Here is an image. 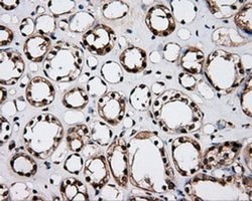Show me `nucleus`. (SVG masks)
I'll list each match as a JSON object with an SVG mask.
<instances>
[{
    "label": "nucleus",
    "mask_w": 252,
    "mask_h": 201,
    "mask_svg": "<svg viewBox=\"0 0 252 201\" xmlns=\"http://www.w3.org/2000/svg\"><path fill=\"white\" fill-rule=\"evenodd\" d=\"M64 169L71 174L79 175L84 169L83 158L78 153H73L69 155L65 160Z\"/></svg>",
    "instance_id": "34"
},
{
    "label": "nucleus",
    "mask_w": 252,
    "mask_h": 201,
    "mask_svg": "<svg viewBox=\"0 0 252 201\" xmlns=\"http://www.w3.org/2000/svg\"><path fill=\"white\" fill-rule=\"evenodd\" d=\"M119 62L125 72L129 74H139L148 66V55L142 49L132 46L121 52Z\"/></svg>",
    "instance_id": "16"
},
{
    "label": "nucleus",
    "mask_w": 252,
    "mask_h": 201,
    "mask_svg": "<svg viewBox=\"0 0 252 201\" xmlns=\"http://www.w3.org/2000/svg\"><path fill=\"white\" fill-rule=\"evenodd\" d=\"M172 158L177 171L186 177L198 173L204 165L202 148L199 142L189 136H181L174 140Z\"/></svg>",
    "instance_id": "6"
},
{
    "label": "nucleus",
    "mask_w": 252,
    "mask_h": 201,
    "mask_svg": "<svg viewBox=\"0 0 252 201\" xmlns=\"http://www.w3.org/2000/svg\"><path fill=\"white\" fill-rule=\"evenodd\" d=\"M91 140L100 146H107L112 141V131L106 125V123L95 121L90 128Z\"/></svg>",
    "instance_id": "27"
},
{
    "label": "nucleus",
    "mask_w": 252,
    "mask_h": 201,
    "mask_svg": "<svg viewBox=\"0 0 252 201\" xmlns=\"http://www.w3.org/2000/svg\"><path fill=\"white\" fill-rule=\"evenodd\" d=\"M173 15L181 25H189L197 16V6L192 1H171Z\"/></svg>",
    "instance_id": "22"
},
{
    "label": "nucleus",
    "mask_w": 252,
    "mask_h": 201,
    "mask_svg": "<svg viewBox=\"0 0 252 201\" xmlns=\"http://www.w3.org/2000/svg\"><path fill=\"white\" fill-rule=\"evenodd\" d=\"M91 141L90 129L85 124H78L71 127L67 132V144L74 153L81 152Z\"/></svg>",
    "instance_id": "19"
},
{
    "label": "nucleus",
    "mask_w": 252,
    "mask_h": 201,
    "mask_svg": "<svg viewBox=\"0 0 252 201\" xmlns=\"http://www.w3.org/2000/svg\"><path fill=\"white\" fill-rule=\"evenodd\" d=\"M52 45V40L48 35L35 33L27 38L24 52L32 63H41L46 59Z\"/></svg>",
    "instance_id": "15"
},
{
    "label": "nucleus",
    "mask_w": 252,
    "mask_h": 201,
    "mask_svg": "<svg viewBox=\"0 0 252 201\" xmlns=\"http://www.w3.org/2000/svg\"><path fill=\"white\" fill-rule=\"evenodd\" d=\"M14 34L10 28L1 25H0V47H6L12 43Z\"/></svg>",
    "instance_id": "39"
},
{
    "label": "nucleus",
    "mask_w": 252,
    "mask_h": 201,
    "mask_svg": "<svg viewBox=\"0 0 252 201\" xmlns=\"http://www.w3.org/2000/svg\"><path fill=\"white\" fill-rule=\"evenodd\" d=\"M33 156L27 153H16L10 159L11 170L22 177H32L37 171V165Z\"/></svg>",
    "instance_id": "20"
},
{
    "label": "nucleus",
    "mask_w": 252,
    "mask_h": 201,
    "mask_svg": "<svg viewBox=\"0 0 252 201\" xmlns=\"http://www.w3.org/2000/svg\"><path fill=\"white\" fill-rule=\"evenodd\" d=\"M87 64H88V67H89L90 69L95 70V68H96L97 65H98V62H97V59H96L95 57L90 56V57L87 58Z\"/></svg>",
    "instance_id": "44"
},
{
    "label": "nucleus",
    "mask_w": 252,
    "mask_h": 201,
    "mask_svg": "<svg viewBox=\"0 0 252 201\" xmlns=\"http://www.w3.org/2000/svg\"><path fill=\"white\" fill-rule=\"evenodd\" d=\"M153 113L159 127L173 134H187L202 128L204 114L194 100L177 90L161 93L153 104Z\"/></svg>",
    "instance_id": "2"
},
{
    "label": "nucleus",
    "mask_w": 252,
    "mask_h": 201,
    "mask_svg": "<svg viewBox=\"0 0 252 201\" xmlns=\"http://www.w3.org/2000/svg\"><path fill=\"white\" fill-rule=\"evenodd\" d=\"M252 2L248 1L237 11L234 16V23L236 26L251 35L252 33Z\"/></svg>",
    "instance_id": "28"
},
{
    "label": "nucleus",
    "mask_w": 252,
    "mask_h": 201,
    "mask_svg": "<svg viewBox=\"0 0 252 201\" xmlns=\"http://www.w3.org/2000/svg\"><path fill=\"white\" fill-rule=\"evenodd\" d=\"M145 24L155 35L159 37L169 36L176 30V20L172 10L163 4H157L150 8Z\"/></svg>",
    "instance_id": "11"
},
{
    "label": "nucleus",
    "mask_w": 252,
    "mask_h": 201,
    "mask_svg": "<svg viewBox=\"0 0 252 201\" xmlns=\"http://www.w3.org/2000/svg\"><path fill=\"white\" fill-rule=\"evenodd\" d=\"M245 1L242 0H232V1H207L208 7L211 13L220 19L229 18L237 13L243 6Z\"/></svg>",
    "instance_id": "23"
},
{
    "label": "nucleus",
    "mask_w": 252,
    "mask_h": 201,
    "mask_svg": "<svg viewBox=\"0 0 252 201\" xmlns=\"http://www.w3.org/2000/svg\"><path fill=\"white\" fill-rule=\"evenodd\" d=\"M15 106L18 111H23L26 108V100H24V98H19L15 100Z\"/></svg>",
    "instance_id": "43"
},
{
    "label": "nucleus",
    "mask_w": 252,
    "mask_h": 201,
    "mask_svg": "<svg viewBox=\"0 0 252 201\" xmlns=\"http://www.w3.org/2000/svg\"><path fill=\"white\" fill-rule=\"evenodd\" d=\"M107 83L100 76H92L87 83V93L92 98H100L107 93Z\"/></svg>",
    "instance_id": "32"
},
{
    "label": "nucleus",
    "mask_w": 252,
    "mask_h": 201,
    "mask_svg": "<svg viewBox=\"0 0 252 201\" xmlns=\"http://www.w3.org/2000/svg\"><path fill=\"white\" fill-rule=\"evenodd\" d=\"M35 27H36V33L48 35L54 32L56 29V22L54 16L48 15V14H41L35 19Z\"/></svg>",
    "instance_id": "33"
},
{
    "label": "nucleus",
    "mask_w": 252,
    "mask_h": 201,
    "mask_svg": "<svg viewBox=\"0 0 252 201\" xmlns=\"http://www.w3.org/2000/svg\"><path fill=\"white\" fill-rule=\"evenodd\" d=\"M64 137V127L53 114L43 113L33 117L24 129L23 139L27 151L45 160L51 157Z\"/></svg>",
    "instance_id": "4"
},
{
    "label": "nucleus",
    "mask_w": 252,
    "mask_h": 201,
    "mask_svg": "<svg viewBox=\"0 0 252 201\" xmlns=\"http://www.w3.org/2000/svg\"><path fill=\"white\" fill-rule=\"evenodd\" d=\"M68 23L71 31L76 33H81L84 31L87 32L93 27L95 17L89 11H78L70 17Z\"/></svg>",
    "instance_id": "25"
},
{
    "label": "nucleus",
    "mask_w": 252,
    "mask_h": 201,
    "mask_svg": "<svg viewBox=\"0 0 252 201\" xmlns=\"http://www.w3.org/2000/svg\"><path fill=\"white\" fill-rule=\"evenodd\" d=\"M61 194L64 200L67 201H87L89 193L86 185L82 181L69 177L63 180L61 184Z\"/></svg>",
    "instance_id": "18"
},
{
    "label": "nucleus",
    "mask_w": 252,
    "mask_h": 201,
    "mask_svg": "<svg viewBox=\"0 0 252 201\" xmlns=\"http://www.w3.org/2000/svg\"><path fill=\"white\" fill-rule=\"evenodd\" d=\"M7 97V91L3 88V86L1 87V100H0V103H4V100H6Z\"/></svg>",
    "instance_id": "45"
},
{
    "label": "nucleus",
    "mask_w": 252,
    "mask_h": 201,
    "mask_svg": "<svg viewBox=\"0 0 252 201\" xmlns=\"http://www.w3.org/2000/svg\"><path fill=\"white\" fill-rule=\"evenodd\" d=\"M206 57L204 52L194 47H189L184 50L180 57L182 69L191 75H200L204 70Z\"/></svg>",
    "instance_id": "17"
},
{
    "label": "nucleus",
    "mask_w": 252,
    "mask_h": 201,
    "mask_svg": "<svg viewBox=\"0 0 252 201\" xmlns=\"http://www.w3.org/2000/svg\"><path fill=\"white\" fill-rule=\"evenodd\" d=\"M240 104L243 113L251 118L252 117V85H251V75L248 76L245 82L244 89L240 97Z\"/></svg>",
    "instance_id": "31"
},
{
    "label": "nucleus",
    "mask_w": 252,
    "mask_h": 201,
    "mask_svg": "<svg viewBox=\"0 0 252 201\" xmlns=\"http://www.w3.org/2000/svg\"><path fill=\"white\" fill-rule=\"evenodd\" d=\"M83 66L84 52L80 47L68 42H58L44 60V74L54 82L71 83L80 76Z\"/></svg>",
    "instance_id": "5"
},
{
    "label": "nucleus",
    "mask_w": 252,
    "mask_h": 201,
    "mask_svg": "<svg viewBox=\"0 0 252 201\" xmlns=\"http://www.w3.org/2000/svg\"><path fill=\"white\" fill-rule=\"evenodd\" d=\"M203 71L209 84L222 95L232 93L246 78L239 54L223 50H215L208 55Z\"/></svg>",
    "instance_id": "3"
},
{
    "label": "nucleus",
    "mask_w": 252,
    "mask_h": 201,
    "mask_svg": "<svg viewBox=\"0 0 252 201\" xmlns=\"http://www.w3.org/2000/svg\"><path fill=\"white\" fill-rule=\"evenodd\" d=\"M12 134V126L9 121L4 117H0V143L3 145L6 143L11 137Z\"/></svg>",
    "instance_id": "36"
},
{
    "label": "nucleus",
    "mask_w": 252,
    "mask_h": 201,
    "mask_svg": "<svg viewBox=\"0 0 252 201\" xmlns=\"http://www.w3.org/2000/svg\"><path fill=\"white\" fill-rule=\"evenodd\" d=\"M129 178L138 188L158 193L174 188L175 177L158 132H139L127 145Z\"/></svg>",
    "instance_id": "1"
},
{
    "label": "nucleus",
    "mask_w": 252,
    "mask_h": 201,
    "mask_svg": "<svg viewBox=\"0 0 252 201\" xmlns=\"http://www.w3.org/2000/svg\"><path fill=\"white\" fill-rule=\"evenodd\" d=\"M10 199V194H9V189L5 184L0 185V200H9Z\"/></svg>",
    "instance_id": "41"
},
{
    "label": "nucleus",
    "mask_w": 252,
    "mask_h": 201,
    "mask_svg": "<svg viewBox=\"0 0 252 201\" xmlns=\"http://www.w3.org/2000/svg\"><path fill=\"white\" fill-rule=\"evenodd\" d=\"M100 74L105 82L111 85L120 84L124 78L122 67L114 60H107L106 63H104L101 67Z\"/></svg>",
    "instance_id": "26"
},
{
    "label": "nucleus",
    "mask_w": 252,
    "mask_h": 201,
    "mask_svg": "<svg viewBox=\"0 0 252 201\" xmlns=\"http://www.w3.org/2000/svg\"><path fill=\"white\" fill-rule=\"evenodd\" d=\"M102 12L108 20H119L128 14L129 6L123 1H110L103 5Z\"/></svg>",
    "instance_id": "29"
},
{
    "label": "nucleus",
    "mask_w": 252,
    "mask_h": 201,
    "mask_svg": "<svg viewBox=\"0 0 252 201\" xmlns=\"http://www.w3.org/2000/svg\"><path fill=\"white\" fill-rule=\"evenodd\" d=\"M115 31L106 25H96L84 33L81 43L86 50L95 55H106L115 47Z\"/></svg>",
    "instance_id": "8"
},
{
    "label": "nucleus",
    "mask_w": 252,
    "mask_h": 201,
    "mask_svg": "<svg viewBox=\"0 0 252 201\" xmlns=\"http://www.w3.org/2000/svg\"><path fill=\"white\" fill-rule=\"evenodd\" d=\"M48 6L53 16L59 17L73 12L76 7V2L73 0H52L49 1Z\"/></svg>",
    "instance_id": "30"
},
{
    "label": "nucleus",
    "mask_w": 252,
    "mask_h": 201,
    "mask_svg": "<svg viewBox=\"0 0 252 201\" xmlns=\"http://www.w3.org/2000/svg\"><path fill=\"white\" fill-rule=\"evenodd\" d=\"M84 178L96 192H99L106 185L110 178L106 157L95 155L88 158L84 164Z\"/></svg>",
    "instance_id": "13"
},
{
    "label": "nucleus",
    "mask_w": 252,
    "mask_h": 201,
    "mask_svg": "<svg viewBox=\"0 0 252 201\" xmlns=\"http://www.w3.org/2000/svg\"><path fill=\"white\" fill-rule=\"evenodd\" d=\"M97 111L99 117L110 126L120 124L125 116L126 103L119 92H108L98 99Z\"/></svg>",
    "instance_id": "9"
},
{
    "label": "nucleus",
    "mask_w": 252,
    "mask_h": 201,
    "mask_svg": "<svg viewBox=\"0 0 252 201\" xmlns=\"http://www.w3.org/2000/svg\"><path fill=\"white\" fill-rule=\"evenodd\" d=\"M89 103L87 91L80 87H75L68 91L63 97V104L70 110H82Z\"/></svg>",
    "instance_id": "24"
},
{
    "label": "nucleus",
    "mask_w": 252,
    "mask_h": 201,
    "mask_svg": "<svg viewBox=\"0 0 252 201\" xmlns=\"http://www.w3.org/2000/svg\"><path fill=\"white\" fill-rule=\"evenodd\" d=\"M129 104L137 111H148L153 104V95L151 89L144 84L136 86L129 95Z\"/></svg>",
    "instance_id": "21"
},
{
    "label": "nucleus",
    "mask_w": 252,
    "mask_h": 201,
    "mask_svg": "<svg viewBox=\"0 0 252 201\" xmlns=\"http://www.w3.org/2000/svg\"><path fill=\"white\" fill-rule=\"evenodd\" d=\"M56 91L46 77L34 76L30 80L26 90L27 102L34 108L48 107L55 100Z\"/></svg>",
    "instance_id": "12"
},
{
    "label": "nucleus",
    "mask_w": 252,
    "mask_h": 201,
    "mask_svg": "<svg viewBox=\"0 0 252 201\" xmlns=\"http://www.w3.org/2000/svg\"><path fill=\"white\" fill-rule=\"evenodd\" d=\"M250 159H251V145L249 144L247 146V148L245 149V151H244V160H245V162H246L249 170H251V161H250Z\"/></svg>",
    "instance_id": "42"
},
{
    "label": "nucleus",
    "mask_w": 252,
    "mask_h": 201,
    "mask_svg": "<svg viewBox=\"0 0 252 201\" xmlns=\"http://www.w3.org/2000/svg\"><path fill=\"white\" fill-rule=\"evenodd\" d=\"M238 153L239 146L235 143H225L209 148L205 156H203L204 164L210 168L229 166L233 163Z\"/></svg>",
    "instance_id": "14"
},
{
    "label": "nucleus",
    "mask_w": 252,
    "mask_h": 201,
    "mask_svg": "<svg viewBox=\"0 0 252 201\" xmlns=\"http://www.w3.org/2000/svg\"><path fill=\"white\" fill-rule=\"evenodd\" d=\"M26 63L18 51L5 50L0 51V84L13 86L23 77Z\"/></svg>",
    "instance_id": "10"
},
{
    "label": "nucleus",
    "mask_w": 252,
    "mask_h": 201,
    "mask_svg": "<svg viewBox=\"0 0 252 201\" xmlns=\"http://www.w3.org/2000/svg\"><path fill=\"white\" fill-rule=\"evenodd\" d=\"M19 1L18 0H2V1H0V4H1V7L4 8L5 10H13L14 8H16L19 5Z\"/></svg>",
    "instance_id": "40"
},
{
    "label": "nucleus",
    "mask_w": 252,
    "mask_h": 201,
    "mask_svg": "<svg viewBox=\"0 0 252 201\" xmlns=\"http://www.w3.org/2000/svg\"><path fill=\"white\" fill-rule=\"evenodd\" d=\"M181 47L175 43H169L162 50V56L166 62L175 63L179 59L181 54Z\"/></svg>",
    "instance_id": "35"
},
{
    "label": "nucleus",
    "mask_w": 252,
    "mask_h": 201,
    "mask_svg": "<svg viewBox=\"0 0 252 201\" xmlns=\"http://www.w3.org/2000/svg\"><path fill=\"white\" fill-rule=\"evenodd\" d=\"M19 30H20V33H22L23 36L29 38L30 36L33 35V34H34V31L36 30L35 22H34V20H33L32 17L24 18L22 24H20Z\"/></svg>",
    "instance_id": "37"
},
{
    "label": "nucleus",
    "mask_w": 252,
    "mask_h": 201,
    "mask_svg": "<svg viewBox=\"0 0 252 201\" xmlns=\"http://www.w3.org/2000/svg\"><path fill=\"white\" fill-rule=\"evenodd\" d=\"M106 160L116 183L125 187L129 181V163L127 144L124 139L115 138L112 141L106 151Z\"/></svg>",
    "instance_id": "7"
},
{
    "label": "nucleus",
    "mask_w": 252,
    "mask_h": 201,
    "mask_svg": "<svg viewBox=\"0 0 252 201\" xmlns=\"http://www.w3.org/2000/svg\"><path fill=\"white\" fill-rule=\"evenodd\" d=\"M179 83L186 90H188V91H194L196 89L197 80H196L194 75L188 74V73H182L179 75Z\"/></svg>",
    "instance_id": "38"
}]
</instances>
